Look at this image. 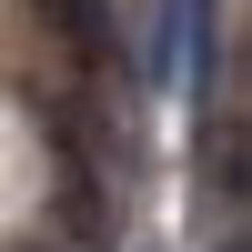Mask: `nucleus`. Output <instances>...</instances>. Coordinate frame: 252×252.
I'll list each match as a JSON object with an SVG mask.
<instances>
[{
  "mask_svg": "<svg viewBox=\"0 0 252 252\" xmlns=\"http://www.w3.org/2000/svg\"><path fill=\"white\" fill-rule=\"evenodd\" d=\"M40 20H51L81 61H111V0H40Z\"/></svg>",
  "mask_w": 252,
  "mask_h": 252,
  "instance_id": "nucleus-1",
  "label": "nucleus"
}]
</instances>
